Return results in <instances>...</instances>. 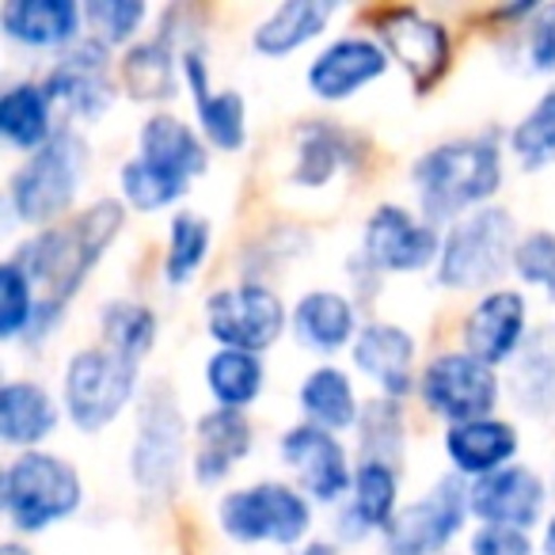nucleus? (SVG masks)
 <instances>
[{"label": "nucleus", "instance_id": "obj_16", "mask_svg": "<svg viewBox=\"0 0 555 555\" xmlns=\"http://www.w3.org/2000/svg\"><path fill=\"white\" fill-rule=\"evenodd\" d=\"M468 509L483 525H506V529H532L544 509V483L525 464H509L502 472L476 479L468 487Z\"/></svg>", "mask_w": 555, "mask_h": 555}, {"label": "nucleus", "instance_id": "obj_24", "mask_svg": "<svg viewBox=\"0 0 555 555\" xmlns=\"http://www.w3.org/2000/svg\"><path fill=\"white\" fill-rule=\"evenodd\" d=\"M294 335L301 347L332 354L343 350L354 335V305L335 289H312L294 309Z\"/></svg>", "mask_w": 555, "mask_h": 555}, {"label": "nucleus", "instance_id": "obj_17", "mask_svg": "<svg viewBox=\"0 0 555 555\" xmlns=\"http://www.w3.org/2000/svg\"><path fill=\"white\" fill-rule=\"evenodd\" d=\"M388 62L392 57L385 54V47L373 39H339L309 65V88L327 103H339V100H350L358 88L373 85L377 77H385Z\"/></svg>", "mask_w": 555, "mask_h": 555}, {"label": "nucleus", "instance_id": "obj_32", "mask_svg": "<svg viewBox=\"0 0 555 555\" xmlns=\"http://www.w3.org/2000/svg\"><path fill=\"white\" fill-rule=\"evenodd\" d=\"M206 388L224 411H244L262 392V362L247 350H217L206 362Z\"/></svg>", "mask_w": 555, "mask_h": 555}, {"label": "nucleus", "instance_id": "obj_8", "mask_svg": "<svg viewBox=\"0 0 555 555\" xmlns=\"http://www.w3.org/2000/svg\"><path fill=\"white\" fill-rule=\"evenodd\" d=\"M186 423L176 396L156 385L145 396L138 415V441H133V479L153 499H171L183 476Z\"/></svg>", "mask_w": 555, "mask_h": 555}, {"label": "nucleus", "instance_id": "obj_23", "mask_svg": "<svg viewBox=\"0 0 555 555\" xmlns=\"http://www.w3.org/2000/svg\"><path fill=\"white\" fill-rule=\"evenodd\" d=\"M396 494H400V479H396L392 464L362 461L354 468V491H350V506L343 509L339 529L347 540L370 537L377 529H388L396 509Z\"/></svg>", "mask_w": 555, "mask_h": 555}, {"label": "nucleus", "instance_id": "obj_13", "mask_svg": "<svg viewBox=\"0 0 555 555\" xmlns=\"http://www.w3.org/2000/svg\"><path fill=\"white\" fill-rule=\"evenodd\" d=\"M362 255L373 270L415 274V270L430 267L434 259H441V240L430 221H415L400 206H380L365 224Z\"/></svg>", "mask_w": 555, "mask_h": 555}, {"label": "nucleus", "instance_id": "obj_47", "mask_svg": "<svg viewBox=\"0 0 555 555\" xmlns=\"http://www.w3.org/2000/svg\"><path fill=\"white\" fill-rule=\"evenodd\" d=\"M0 555H31V552H27V547H20V544H4V547H0Z\"/></svg>", "mask_w": 555, "mask_h": 555}, {"label": "nucleus", "instance_id": "obj_36", "mask_svg": "<svg viewBox=\"0 0 555 555\" xmlns=\"http://www.w3.org/2000/svg\"><path fill=\"white\" fill-rule=\"evenodd\" d=\"M362 461H380V464H400L403 453V411L400 400L392 396H380V400H370L362 411Z\"/></svg>", "mask_w": 555, "mask_h": 555}, {"label": "nucleus", "instance_id": "obj_9", "mask_svg": "<svg viewBox=\"0 0 555 555\" xmlns=\"http://www.w3.org/2000/svg\"><path fill=\"white\" fill-rule=\"evenodd\" d=\"M206 327L209 339L221 343V350L259 354L278 343V335L286 327V309H282L274 289H267L262 282H240V286L209 294Z\"/></svg>", "mask_w": 555, "mask_h": 555}, {"label": "nucleus", "instance_id": "obj_12", "mask_svg": "<svg viewBox=\"0 0 555 555\" xmlns=\"http://www.w3.org/2000/svg\"><path fill=\"white\" fill-rule=\"evenodd\" d=\"M377 39L388 57L403 65L418 92L434 85L449 69V35L438 20L415 9H388L377 16Z\"/></svg>", "mask_w": 555, "mask_h": 555}, {"label": "nucleus", "instance_id": "obj_11", "mask_svg": "<svg viewBox=\"0 0 555 555\" xmlns=\"http://www.w3.org/2000/svg\"><path fill=\"white\" fill-rule=\"evenodd\" d=\"M423 403L434 415L449 423H476L491 418V408L499 403V377L487 362L472 358L468 350L461 354H441L426 365L423 373Z\"/></svg>", "mask_w": 555, "mask_h": 555}, {"label": "nucleus", "instance_id": "obj_33", "mask_svg": "<svg viewBox=\"0 0 555 555\" xmlns=\"http://www.w3.org/2000/svg\"><path fill=\"white\" fill-rule=\"evenodd\" d=\"M350 160L347 133L335 130L327 122H312L297 138V156H294V183L297 186H324L343 164Z\"/></svg>", "mask_w": 555, "mask_h": 555}, {"label": "nucleus", "instance_id": "obj_35", "mask_svg": "<svg viewBox=\"0 0 555 555\" xmlns=\"http://www.w3.org/2000/svg\"><path fill=\"white\" fill-rule=\"evenodd\" d=\"M103 339H107L111 350H118L122 358L138 362L156 343L153 309H145V305H138V301H111L107 309H103Z\"/></svg>", "mask_w": 555, "mask_h": 555}, {"label": "nucleus", "instance_id": "obj_28", "mask_svg": "<svg viewBox=\"0 0 555 555\" xmlns=\"http://www.w3.org/2000/svg\"><path fill=\"white\" fill-rule=\"evenodd\" d=\"M57 426V408L42 385L9 380L0 388V438L9 446H39Z\"/></svg>", "mask_w": 555, "mask_h": 555}, {"label": "nucleus", "instance_id": "obj_25", "mask_svg": "<svg viewBox=\"0 0 555 555\" xmlns=\"http://www.w3.org/2000/svg\"><path fill=\"white\" fill-rule=\"evenodd\" d=\"M514 403L529 415H555V324L540 327L517 350L514 373H509Z\"/></svg>", "mask_w": 555, "mask_h": 555}, {"label": "nucleus", "instance_id": "obj_43", "mask_svg": "<svg viewBox=\"0 0 555 555\" xmlns=\"http://www.w3.org/2000/svg\"><path fill=\"white\" fill-rule=\"evenodd\" d=\"M529 31V65L532 73H555V4L547 9H537L532 24L525 27Z\"/></svg>", "mask_w": 555, "mask_h": 555}, {"label": "nucleus", "instance_id": "obj_18", "mask_svg": "<svg viewBox=\"0 0 555 555\" xmlns=\"http://www.w3.org/2000/svg\"><path fill=\"white\" fill-rule=\"evenodd\" d=\"M525 297L514 289L487 294L464 320V350L487 365L506 362L525 347Z\"/></svg>", "mask_w": 555, "mask_h": 555}, {"label": "nucleus", "instance_id": "obj_15", "mask_svg": "<svg viewBox=\"0 0 555 555\" xmlns=\"http://www.w3.org/2000/svg\"><path fill=\"white\" fill-rule=\"evenodd\" d=\"M47 92L54 103L69 107L80 118H100L115 100L111 85V57L107 47L95 39H85L69 47L47 77Z\"/></svg>", "mask_w": 555, "mask_h": 555}, {"label": "nucleus", "instance_id": "obj_5", "mask_svg": "<svg viewBox=\"0 0 555 555\" xmlns=\"http://www.w3.org/2000/svg\"><path fill=\"white\" fill-rule=\"evenodd\" d=\"M88 149L80 133L62 130L47 149L27 156L24 168L12 176L9 202L16 209L20 221L27 224H50L73 206L80 191V176H85Z\"/></svg>", "mask_w": 555, "mask_h": 555}, {"label": "nucleus", "instance_id": "obj_2", "mask_svg": "<svg viewBox=\"0 0 555 555\" xmlns=\"http://www.w3.org/2000/svg\"><path fill=\"white\" fill-rule=\"evenodd\" d=\"M415 194L423 214L434 221H453L468 206L487 202L502 183V156L491 141L461 138L430 149L415 160Z\"/></svg>", "mask_w": 555, "mask_h": 555}, {"label": "nucleus", "instance_id": "obj_41", "mask_svg": "<svg viewBox=\"0 0 555 555\" xmlns=\"http://www.w3.org/2000/svg\"><path fill=\"white\" fill-rule=\"evenodd\" d=\"M145 12L149 9L141 0H92V4H85V20L92 27V39L103 42V47H118V42L133 39Z\"/></svg>", "mask_w": 555, "mask_h": 555}, {"label": "nucleus", "instance_id": "obj_34", "mask_svg": "<svg viewBox=\"0 0 555 555\" xmlns=\"http://www.w3.org/2000/svg\"><path fill=\"white\" fill-rule=\"evenodd\" d=\"M118 183H122V194L133 209L153 214V209H164L176 198H183L191 179L171 176V171H164L160 164L145 160V156H133V160H126L122 171H118Z\"/></svg>", "mask_w": 555, "mask_h": 555}, {"label": "nucleus", "instance_id": "obj_14", "mask_svg": "<svg viewBox=\"0 0 555 555\" xmlns=\"http://www.w3.org/2000/svg\"><path fill=\"white\" fill-rule=\"evenodd\" d=\"M282 461L294 468L297 483L317 502H339L347 491H354V472H350L347 449L324 426H294L282 438Z\"/></svg>", "mask_w": 555, "mask_h": 555}, {"label": "nucleus", "instance_id": "obj_38", "mask_svg": "<svg viewBox=\"0 0 555 555\" xmlns=\"http://www.w3.org/2000/svg\"><path fill=\"white\" fill-rule=\"evenodd\" d=\"M509 149L525 168H547L555 164V88L540 95V103L517 122L509 133Z\"/></svg>", "mask_w": 555, "mask_h": 555}, {"label": "nucleus", "instance_id": "obj_30", "mask_svg": "<svg viewBox=\"0 0 555 555\" xmlns=\"http://www.w3.org/2000/svg\"><path fill=\"white\" fill-rule=\"evenodd\" d=\"M122 88L138 103H164L179 92L176 50L156 35L149 42L126 50L122 57Z\"/></svg>", "mask_w": 555, "mask_h": 555}, {"label": "nucleus", "instance_id": "obj_40", "mask_svg": "<svg viewBox=\"0 0 555 555\" xmlns=\"http://www.w3.org/2000/svg\"><path fill=\"white\" fill-rule=\"evenodd\" d=\"M31 289V278L12 259L0 267V335L4 339H16V335H24L31 327L35 312H39Z\"/></svg>", "mask_w": 555, "mask_h": 555}, {"label": "nucleus", "instance_id": "obj_45", "mask_svg": "<svg viewBox=\"0 0 555 555\" xmlns=\"http://www.w3.org/2000/svg\"><path fill=\"white\" fill-rule=\"evenodd\" d=\"M297 555H339V552H335L332 544H305Z\"/></svg>", "mask_w": 555, "mask_h": 555}, {"label": "nucleus", "instance_id": "obj_31", "mask_svg": "<svg viewBox=\"0 0 555 555\" xmlns=\"http://www.w3.org/2000/svg\"><path fill=\"white\" fill-rule=\"evenodd\" d=\"M301 408L312 418V426H324V430H347L358 418V400L350 377L335 365H320L309 377L301 380Z\"/></svg>", "mask_w": 555, "mask_h": 555}, {"label": "nucleus", "instance_id": "obj_29", "mask_svg": "<svg viewBox=\"0 0 555 555\" xmlns=\"http://www.w3.org/2000/svg\"><path fill=\"white\" fill-rule=\"evenodd\" d=\"M138 156H145V160L160 164L164 171L183 176V179L206 171V160H209L198 133L171 115H153L145 126H141V153Z\"/></svg>", "mask_w": 555, "mask_h": 555}, {"label": "nucleus", "instance_id": "obj_26", "mask_svg": "<svg viewBox=\"0 0 555 555\" xmlns=\"http://www.w3.org/2000/svg\"><path fill=\"white\" fill-rule=\"evenodd\" d=\"M50 92L47 85H12L9 92L0 95V138L16 145L20 153H39L50 141L57 138L54 122H50Z\"/></svg>", "mask_w": 555, "mask_h": 555}, {"label": "nucleus", "instance_id": "obj_22", "mask_svg": "<svg viewBox=\"0 0 555 555\" xmlns=\"http://www.w3.org/2000/svg\"><path fill=\"white\" fill-rule=\"evenodd\" d=\"M411 362H415V339L396 324H365L354 339V365L373 377L385 396L400 400L411 388Z\"/></svg>", "mask_w": 555, "mask_h": 555}, {"label": "nucleus", "instance_id": "obj_10", "mask_svg": "<svg viewBox=\"0 0 555 555\" xmlns=\"http://www.w3.org/2000/svg\"><path fill=\"white\" fill-rule=\"evenodd\" d=\"M468 509V487L456 476H446L430 494L415 499L392 517L385 529V555H441V547L461 532Z\"/></svg>", "mask_w": 555, "mask_h": 555}, {"label": "nucleus", "instance_id": "obj_42", "mask_svg": "<svg viewBox=\"0 0 555 555\" xmlns=\"http://www.w3.org/2000/svg\"><path fill=\"white\" fill-rule=\"evenodd\" d=\"M514 267L525 282L544 286L547 294H555V236L552 232H532L529 240L517 244Z\"/></svg>", "mask_w": 555, "mask_h": 555}, {"label": "nucleus", "instance_id": "obj_20", "mask_svg": "<svg viewBox=\"0 0 555 555\" xmlns=\"http://www.w3.org/2000/svg\"><path fill=\"white\" fill-rule=\"evenodd\" d=\"M446 453L461 476H491L509 468L517 453V430L502 418H476V423H456L446 430Z\"/></svg>", "mask_w": 555, "mask_h": 555}, {"label": "nucleus", "instance_id": "obj_19", "mask_svg": "<svg viewBox=\"0 0 555 555\" xmlns=\"http://www.w3.org/2000/svg\"><path fill=\"white\" fill-rule=\"evenodd\" d=\"M0 27L12 42L31 50L77 47L80 9L73 0H9L0 9Z\"/></svg>", "mask_w": 555, "mask_h": 555}, {"label": "nucleus", "instance_id": "obj_37", "mask_svg": "<svg viewBox=\"0 0 555 555\" xmlns=\"http://www.w3.org/2000/svg\"><path fill=\"white\" fill-rule=\"evenodd\" d=\"M209 221L194 214H179L171 221L168 236V259H164V274H168V286H183L191 282L194 270L202 267V259L209 255Z\"/></svg>", "mask_w": 555, "mask_h": 555}, {"label": "nucleus", "instance_id": "obj_44", "mask_svg": "<svg viewBox=\"0 0 555 555\" xmlns=\"http://www.w3.org/2000/svg\"><path fill=\"white\" fill-rule=\"evenodd\" d=\"M472 555H532V544L521 529L483 525V529L472 537Z\"/></svg>", "mask_w": 555, "mask_h": 555}, {"label": "nucleus", "instance_id": "obj_1", "mask_svg": "<svg viewBox=\"0 0 555 555\" xmlns=\"http://www.w3.org/2000/svg\"><path fill=\"white\" fill-rule=\"evenodd\" d=\"M122 224H126L122 202L103 198L92 209L77 214L73 221L54 224V229L27 240L12 255V262L31 278V286L47 289L50 305H65V297L77 294L85 274L100 262V255L107 251Z\"/></svg>", "mask_w": 555, "mask_h": 555}, {"label": "nucleus", "instance_id": "obj_4", "mask_svg": "<svg viewBox=\"0 0 555 555\" xmlns=\"http://www.w3.org/2000/svg\"><path fill=\"white\" fill-rule=\"evenodd\" d=\"M517 255V224L506 209H472L441 240L438 282L449 289H476L502 278Z\"/></svg>", "mask_w": 555, "mask_h": 555}, {"label": "nucleus", "instance_id": "obj_46", "mask_svg": "<svg viewBox=\"0 0 555 555\" xmlns=\"http://www.w3.org/2000/svg\"><path fill=\"white\" fill-rule=\"evenodd\" d=\"M544 552L555 555V517H552V525H547V532H544Z\"/></svg>", "mask_w": 555, "mask_h": 555}, {"label": "nucleus", "instance_id": "obj_7", "mask_svg": "<svg viewBox=\"0 0 555 555\" xmlns=\"http://www.w3.org/2000/svg\"><path fill=\"white\" fill-rule=\"evenodd\" d=\"M217 517H221V529L240 544L294 547L312 525L309 499L289 483H255L224 494Z\"/></svg>", "mask_w": 555, "mask_h": 555}, {"label": "nucleus", "instance_id": "obj_39", "mask_svg": "<svg viewBox=\"0 0 555 555\" xmlns=\"http://www.w3.org/2000/svg\"><path fill=\"white\" fill-rule=\"evenodd\" d=\"M194 107H198L202 133H206L217 149L232 153V149H240L247 141V107L236 92H209V95H202Z\"/></svg>", "mask_w": 555, "mask_h": 555}, {"label": "nucleus", "instance_id": "obj_3", "mask_svg": "<svg viewBox=\"0 0 555 555\" xmlns=\"http://www.w3.org/2000/svg\"><path fill=\"white\" fill-rule=\"evenodd\" d=\"M0 506L20 532H42L80 506V476L62 456L27 449L4 468Z\"/></svg>", "mask_w": 555, "mask_h": 555}, {"label": "nucleus", "instance_id": "obj_21", "mask_svg": "<svg viewBox=\"0 0 555 555\" xmlns=\"http://www.w3.org/2000/svg\"><path fill=\"white\" fill-rule=\"evenodd\" d=\"M251 449V426L244 411H209L202 415L198 434H194V479L202 487H214L236 468Z\"/></svg>", "mask_w": 555, "mask_h": 555}, {"label": "nucleus", "instance_id": "obj_27", "mask_svg": "<svg viewBox=\"0 0 555 555\" xmlns=\"http://www.w3.org/2000/svg\"><path fill=\"white\" fill-rule=\"evenodd\" d=\"M335 12H339V4H332V0H289L255 27V50L270 57L294 54L297 47H305L324 31Z\"/></svg>", "mask_w": 555, "mask_h": 555}, {"label": "nucleus", "instance_id": "obj_6", "mask_svg": "<svg viewBox=\"0 0 555 555\" xmlns=\"http://www.w3.org/2000/svg\"><path fill=\"white\" fill-rule=\"evenodd\" d=\"M133 388H138V362L111 347L77 350L65 370V411L80 430L95 434L122 415Z\"/></svg>", "mask_w": 555, "mask_h": 555}]
</instances>
